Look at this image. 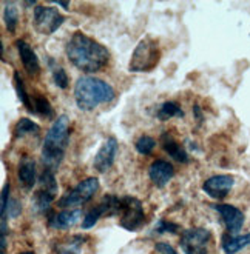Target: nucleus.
Listing matches in <instances>:
<instances>
[{"instance_id": "obj_1", "label": "nucleus", "mask_w": 250, "mask_h": 254, "mask_svg": "<svg viewBox=\"0 0 250 254\" xmlns=\"http://www.w3.org/2000/svg\"><path fill=\"white\" fill-rule=\"evenodd\" d=\"M65 53L68 61L82 72H96L105 68L110 61V53L104 45L82 31L71 36Z\"/></svg>"}, {"instance_id": "obj_2", "label": "nucleus", "mask_w": 250, "mask_h": 254, "mask_svg": "<svg viewBox=\"0 0 250 254\" xmlns=\"http://www.w3.org/2000/svg\"><path fill=\"white\" fill-rule=\"evenodd\" d=\"M70 142V119L68 116H59L50 127L42 146V162L47 170L53 173L59 168L65 156V149Z\"/></svg>"}, {"instance_id": "obj_3", "label": "nucleus", "mask_w": 250, "mask_h": 254, "mask_svg": "<svg viewBox=\"0 0 250 254\" xmlns=\"http://www.w3.org/2000/svg\"><path fill=\"white\" fill-rule=\"evenodd\" d=\"M116 97L114 88L94 76H83L78 79L75 86V100L79 110L93 111L99 105L110 103Z\"/></svg>"}, {"instance_id": "obj_4", "label": "nucleus", "mask_w": 250, "mask_h": 254, "mask_svg": "<svg viewBox=\"0 0 250 254\" xmlns=\"http://www.w3.org/2000/svg\"><path fill=\"white\" fill-rule=\"evenodd\" d=\"M159 43L153 37H144L131 54L128 71L131 72H149L152 71L159 62Z\"/></svg>"}, {"instance_id": "obj_5", "label": "nucleus", "mask_w": 250, "mask_h": 254, "mask_svg": "<svg viewBox=\"0 0 250 254\" xmlns=\"http://www.w3.org/2000/svg\"><path fill=\"white\" fill-rule=\"evenodd\" d=\"M99 190V181L96 177H86L81 181L75 188L68 190L64 196L57 200L59 208H76L91 200Z\"/></svg>"}, {"instance_id": "obj_6", "label": "nucleus", "mask_w": 250, "mask_h": 254, "mask_svg": "<svg viewBox=\"0 0 250 254\" xmlns=\"http://www.w3.org/2000/svg\"><path fill=\"white\" fill-rule=\"evenodd\" d=\"M119 223L127 231H136L145 223L142 202L133 196H122L119 206Z\"/></svg>"}, {"instance_id": "obj_7", "label": "nucleus", "mask_w": 250, "mask_h": 254, "mask_svg": "<svg viewBox=\"0 0 250 254\" xmlns=\"http://www.w3.org/2000/svg\"><path fill=\"white\" fill-rule=\"evenodd\" d=\"M34 14V28L40 34H54L65 22V16L53 6L37 5L33 11Z\"/></svg>"}, {"instance_id": "obj_8", "label": "nucleus", "mask_w": 250, "mask_h": 254, "mask_svg": "<svg viewBox=\"0 0 250 254\" xmlns=\"http://www.w3.org/2000/svg\"><path fill=\"white\" fill-rule=\"evenodd\" d=\"M119 206H121V197L114 196V194H107V196L102 199L94 208H91L90 211H88L82 220V228L83 230H88L94 227L97 220L104 216H117L119 214Z\"/></svg>"}, {"instance_id": "obj_9", "label": "nucleus", "mask_w": 250, "mask_h": 254, "mask_svg": "<svg viewBox=\"0 0 250 254\" xmlns=\"http://www.w3.org/2000/svg\"><path fill=\"white\" fill-rule=\"evenodd\" d=\"M212 234L205 228H190L181 236V250L184 254H207Z\"/></svg>"}, {"instance_id": "obj_10", "label": "nucleus", "mask_w": 250, "mask_h": 254, "mask_svg": "<svg viewBox=\"0 0 250 254\" xmlns=\"http://www.w3.org/2000/svg\"><path fill=\"white\" fill-rule=\"evenodd\" d=\"M235 185V179L229 174H216L209 177L202 184V191L215 200H221L227 197V194Z\"/></svg>"}, {"instance_id": "obj_11", "label": "nucleus", "mask_w": 250, "mask_h": 254, "mask_svg": "<svg viewBox=\"0 0 250 254\" xmlns=\"http://www.w3.org/2000/svg\"><path fill=\"white\" fill-rule=\"evenodd\" d=\"M213 208H215V211L219 213V216H221L224 225L230 234L240 233V230L244 225V213L240 210V208L233 206V205H227V203H216V205H213Z\"/></svg>"}, {"instance_id": "obj_12", "label": "nucleus", "mask_w": 250, "mask_h": 254, "mask_svg": "<svg viewBox=\"0 0 250 254\" xmlns=\"http://www.w3.org/2000/svg\"><path fill=\"white\" fill-rule=\"evenodd\" d=\"M116 153H117V140L114 137H108L107 140H104V143L100 145L99 151L96 153L93 160L94 170L99 173H107L113 167Z\"/></svg>"}, {"instance_id": "obj_13", "label": "nucleus", "mask_w": 250, "mask_h": 254, "mask_svg": "<svg viewBox=\"0 0 250 254\" xmlns=\"http://www.w3.org/2000/svg\"><path fill=\"white\" fill-rule=\"evenodd\" d=\"M16 48L20 56V61H22L25 71L28 74H31V76H37L40 72V62L31 45L26 43L25 40H16Z\"/></svg>"}, {"instance_id": "obj_14", "label": "nucleus", "mask_w": 250, "mask_h": 254, "mask_svg": "<svg viewBox=\"0 0 250 254\" xmlns=\"http://www.w3.org/2000/svg\"><path fill=\"white\" fill-rule=\"evenodd\" d=\"M149 177L156 187L163 188L174 177V168L167 160H155L149 168Z\"/></svg>"}, {"instance_id": "obj_15", "label": "nucleus", "mask_w": 250, "mask_h": 254, "mask_svg": "<svg viewBox=\"0 0 250 254\" xmlns=\"http://www.w3.org/2000/svg\"><path fill=\"white\" fill-rule=\"evenodd\" d=\"M82 213L78 210H65L61 213H53L48 217V225L53 230H68L71 227H75L76 223L81 220Z\"/></svg>"}, {"instance_id": "obj_16", "label": "nucleus", "mask_w": 250, "mask_h": 254, "mask_svg": "<svg viewBox=\"0 0 250 254\" xmlns=\"http://www.w3.org/2000/svg\"><path fill=\"white\" fill-rule=\"evenodd\" d=\"M161 143H163V149L176 162H181V163H187L188 162V154L184 149V146L176 142V139L168 132H164L161 136Z\"/></svg>"}, {"instance_id": "obj_17", "label": "nucleus", "mask_w": 250, "mask_h": 254, "mask_svg": "<svg viewBox=\"0 0 250 254\" xmlns=\"http://www.w3.org/2000/svg\"><path fill=\"white\" fill-rule=\"evenodd\" d=\"M86 241L85 236H67L53 247L56 254H79Z\"/></svg>"}, {"instance_id": "obj_18", "label": "nucleus", "mask_w": 250, "mask_h": 254, "mask_svg": "<svg viewBox=\"0 0 250 254\" xmlns=\"http://www.w3.org/2000/svg\"><path fill=\"white\" fill-rule=\"evenodd\" d=\"M249 245H250V233H246L243 236L226 233L221 239V247L226 254H237Z\"/></svg>"}, {"instance_id": "obj_19", "label": "nucleus", "mask_w": 250, "mask_h": 254, "mask_svg": "<svg viewBox=\"0 0 250 254\" xmlns=\"http://www.w3.org/2000/svg\"><path fill=\"white\" fill-rule=\"evenodd\" d=\"M19 182L23 185V188L29 190L36 185V162L31 157H23L19 163L17 170Z\"/></svg>"}, {"instance_id": "obj_20", "label": "nucleus", "mask_w": 250, "mask_h": 254, "mask_svg": "<svg viewBox=\"0 0 250 254\" xmlns=\"http://www.w3.org/2000/svg\"><path fill=\"white\" fill-rule=\"evenodd\" d=\"M56 199V194L48 191V190H43V188H39L34 194V200H33V205H34V210L40 214L47 213L50 210L51 203L54 202Z\"/></svg>"}, {"instance_id": "obj_21", "label": "nucleus", "mask_w": 250, "mask_h": 254, "mask_svg": "<svg viewBox=\"0 0 250 254\" xmlns=\"http://www.w3.org/2000/svg\"><path fill=\"white\" fill-rule=\"evenodd\" d=\"M40 132V127L37 124H34L33 121H29V119L23 117L20 119V121L16 124V127H14L12 129V134L16 139H20V137H25L28 136V134H34V136H37V134Z\"/></svg>"}, {"instance_id": "obj_22", "label": "nucleus", "mask_w": 250, "mask_h": 254, "mask_svg": "<svg viewBox=\"0 0 250 254\" xmlns=\"http://www.w3.org/2000/svg\"><path fill=\"white\" fill-rule=\"evenodd\" d=\"M12 83H14V88H16V93H17V97L19 100L23 103V107L29 111V113H34V107H33V99L28 96V93L25 91V85H23V80L20 77V74L17 71H14V76H12Z\"/></svg>"}, {"instance_id": "obj_23", "label": "nucleus", "mask_w": 250, "mask_h": 254, "mask_svg": "<svg viewBox=\"0 0 250 254\" xmlns=\"http://www.w3.org/2000/svg\"><path fill=\"white\" fill-rule=\"evenodd\" d=\"M3 20H5V26L9 33H16L17 25H19V9L14 2H8L5 3L3 8Z\"/></svg>"}, {"instance_id": "obj_24", "label": "nucleus", "mask_w": 250, "mask_h": 254, "mask_svg": "<svg viewBox=\"0 0 250 254\" xmlns=\"http://www.w3.org/2000/svg\"><path fill=\"white\" fill-rule=\"evenodd\" d=\"M184 111L176 102H164L158 110L159 121H168L171 117H182Z\"/></svg>"}, {"instance_id": "obj_25", "label": "nucleus", "mask_w": 250, "mask_h": 254, "mask_svg": "<svg viewBox=\"0 0 250 254\" xmlns=\"http://www.w3.org/2000/svg\"><path fill=\"white\" fill-rule=\"evenodd\" d=\"M33 99V107H34V113L40 114L42 117H53L54 116V110L51 107V103L48 102V99L45 96H42V94H36Z\"/></svg>"}, {"instance_id": "obj_26", "label": "nucleus", "mask_w": 250, "mask_h": 254, "mask_svg": "<svg viewBox=\"0 0 250 254\" xmlns=\"http://www.w3.org/2000/svg\"><path fill=\"white\" fill-rule=\"evenodd\" d=\"M156 146V140L150 136H147V134H144V136H141L136 142H135V148L136 151L142 156H149L153 153V149Z\"/></svg>"}, {"instance_id": "obj_27", "label": "nucleus", "mask_w": 250, "mask_h": 254, "mask_svg": "<svg viewBox=\"0 0 250 254\" xmlns=\"http://www.w3.org/2000/svg\"><path fill=\"white\" fill-rule=\"evenodd\" d=\"M53 80H54V83L59 88H61V89H67L68 88V83H70L67 71L62 66H59V65H56L53 68Z\"/></svg>"}, {"instance_id": "obj_28", "label": "nucleus", "mask_w": 250, "mask_h": 254, "mask_svg": "<svg viewBox=\"0 0 250 254\" xmlns=\"http://www.w3.org/2000/svg\"><path fill=\"white\" fill-rule=\"evenodd\" d=\"M179 225H176V223L173 222H167L164 219H161L158 220V223L155 225V233L158 234H163V233H171V234H176V233H179Z\"/></svg>"}, {"instance_id": "obj_29", "label": "nucleus", "mask_w": 250, "mask_h": 254, "mask_svg": "<svg viewBox=\"0 0 250 254\" xmlns=\"http://www.w3.org/2000/svg\"><path fill=\"white\" fill-rule=\"evenodd\" d=\"M2 203H0V213H2V217H6V211H8V205H9V182H6L2 188Z\"/></svg>"}, {"instance_id": "obj_30", "label": "nucleus", "mask_w": 250, "mask_h": 254, "mask_svg": "<svg viewBox=\"0 0 250 254\" xmlns=\"http://www.w3.org/2000/svg\"><path fill=\"white\" fill-rule=\"evenodd\" d=\"M155 250L159 254H178V253H176V250L170 244H166V242H158L155 245Z\"/></svg>"}, {"instance_id": "obj_31", "label": "nucleus", "mask_w": 250, "mask_h": 254, "mask_svg": "<svg viewBox=\"0 0 250 254\" xmlns=\"http://www.w3.org/2000/svg\"><path fill=\"white\" fill-rule=\"evenodd\" d=\"M20 211H22L20 203H19L17 200H11L9 205H8V214H9L11 217H17V216L20 214Z\"/></svg>"}, {"instance_id": "obj_32", "label": "nucleus", "mask_w": 250, "mask_h": 254, "mask_svg": "<svg viewBox=\"0 0 250 254\" xmlns=\"http://www.w3.org/2000/svg\"><path fill=\"white\" fill-rule=\"evenodd\" d=\"M193 114H195V117H196L198 124H201L204 117H202V110H201L199 105H193Z\"/></svg>"}, {"instance_id": "obj_33", "label": "nucleus", "mask_w": 250, "mask_h": 254, "mask_svg": "<svg viewBox=\"0 0 250 254\" xmlns=\"http://www.w3.org/2000/svg\"><path fill=\"white\" fill-rule=\"evenodd\" d=\"M56 5L57 6H62L64 9H68L70 8V3L68 2H56Z\"/></svg>"}, {"instance_id": "obj_34", "label": "nucleus", "mask_w": 250, "mask_h": 254, "mask_svg": "<svg viewBox=\"0 0 250 254\" xmlns=\"http://www.w3.org/2000/svg\"><path fill=\"white\" fill-rule=\"evenodd\" d=\"M20 254H36V253H33V251H23V253H20Z\"/></svg>"}]
</instances>
